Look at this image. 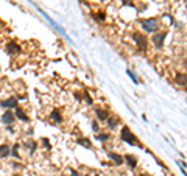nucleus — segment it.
<instances>
[{
  "mask_svg": "<svg viewBox=\"0 0 187 176\" xmlns=\"http://www.w3.org/2000/svg\"><path fill=\"white\" fill-rule=\"evenodd\" d=\"M186 66H187V59H186Z\"/></svg>",
  "mask_w": 187,
  "mask_h": 176,
  "instance_id": "b1692460",
  "label": "nucleus"
},
{
  "mask_svg": "<svg viewBox=\"0 0 187 176\" xmlns=\"http://www.w3.org/2000/svg\"><path fill=\"white\" fill-rule=\"evenodd\" d=\"M167 37V31H156V34L153 37H151V41H153V44H154V47H158V48H162V45H164V39Z\"/></svg>",
  "mask_w": 187,
  "mask_h": 176,
  "instance_id": "7ed1b4c3",
  "label": "nucleus"
},
{
  "mask_svg": "<svg viewBox=\"0 0 187 176\" xmlns=\"http://www.w3.org/2000/svg\"><path fill=\"white\" fill-rule=\"evenodd\" d=\"M11 154L10 153V147L8 145H0V158H8Z\"/></svg>",
  "mask_w": 187,
  "mask_h": 176,
  "instance_id": "f8f14e48",
  "label": "nucleus"
},
{
  "mask_svg": "<svg viewBox=\"0 0 187 176\" xmlns=\"http://www.w3.org/2000/svg\"><path fill=\"white\" fill-rule=\"evenodd\" d=\"M95 176H98V175H95Z\"/></svg>",
  "mask_w": 187,
  "mask_h": 176,
  "instance_id": "393cba45",
  "label": "nucleus"
},
{
  "mask_svg": "<svg viewBox=\"0 0 187 176\" xmlns=\"http://www.w3.org/2000/svg\"><path fill=\"white\" fill-rule=\"evenodd\" d=\"M120 139H122V140H125V142L129 143V145H137L136 136L133 134L131 131H129L128 126H123V128H122V131H120Z\"/></svg>",
  "mask_w": 187,
  "mask_h": 176,
  "instance_id": "f257e3e1",
  "label": "nucleus"
},
{
  "mask_svg": "<svg viewBox=\"0 0 187 176\" xmlns=\"http://www.w3.org/2000/svg\"><path fill=\"white\" fill-rule=\"evenodd\" d=\"M42 143L45 145V148H50V142H48L47 139H42Z\"/></svg>",
  "mask_w": 187,
  "mask_h": 176,
  "instance_id": "4be33fe9",
  "label": "nucleus"
},
{
  "mask_svg": "<svg viewBox=\"0 0 187 176\" xmlns=\"http://www.w3.org/2000/svg\"><path fill=\"white\" fill-rule=\"evenodd\" d=\"M140 25H142V28L148 33L158 31V20H156V19H143V20H140Z\"/></svg>",
  "mask_w": 187,
  "mask_h": 176,
  "instance_id": "f03ea898",
  "label": "nucleus"
},
{
  "mask_svg": "<svg viewBox=\"0 0 187 176\" xmlns=\"http://www.w3.org/2000/svg\"><path fill=\"white\" fill-rule=\"evenodd\" d=\"M123 159L126 160V164H128V167H129V168H136V165H137V160H136V158H134V156H131V154H126Z\"/></svg>",
  "mask_w": 187,
  "mask_h": 176,
  "instance_id": "9d476101",
  "label": "nucleus"
},
{
  "mask_svg": "<svg viewBox=\"0 0 187 176\" xmlns=\"http://www.w3.org/2000/svg\"><path fill=\"white\" fill-rule=\"evenodd\" d=\"M175 80H176V83L181 84V86H187V75L186 73H178Z\"/></svg>",
  "mask_w": 187,
  "mask_h": 176,
  "instance_id": "9b49d317",
  "label": "nucleus"
},
{
  "mask_svg": "<svg viewBox=\"0 0 187 176\" xmlns=\"http://www.w3.org/2000/svg\"><path fill=\"white\" fill-rule=\"evenodd\" d=\"M19 145H14V147H13V151H11V154H13L14 156V158H19Z\"/></svg>",
  "mask_w": 187,
  "mask_h": 176,
  "instance_id": "f3484780",
  "label": "nucleus"
},
{
  "mask_svg": "<svg viewBox=\"0 0 187 176\" xmlns=\"http://www.w3.org/2000/svg\"><path fill=\"white\" fill-rule=\"evenodd\" d=\"M117 123H119V120H117L116 117H109V118H108V126H109L111 129H114V128H116Z\"/></svg>",
  "mask_w": 187,
  "mask_h": 176,
  "instance_id": "dca6fc26",
  "label": "nucleus"
},
{
  "mask_svg": "<svg viewBox=\"0 0 187 176\" xmlns=\"http://www.w3.org/2000/svg\"><path fill=\"white\" fill-rule=\"evenodd\" d=\"M95 19H97V20H100V22H103V20H105V19H106V16H105V14H103V13H98L97 16H95Z\"/></svg>",
  "mask_w": 187,
  "mask_h": 176,
  "instance_id": "6ab92c4d",
  "label": "nucleus"
},
{
  "mask_svg": "<svg viewBox=\"0 0 187 176\" xmlns=\"http://www.w3.org/2000/svg\"><path fill=\"white\" fill-rule=\"evenodd\" d=\"M0 106L2 108H6V109H16L17 108V98H14V97H11L8 98V100H3L2 103H0Z\"/></svg>",
  "mask_w": 187,
  "mask_h": 176,
  "instance_id": "39448f33",
  "label": "nucleus"
},
{
  "mask_svg": "<svg viewBox=\"0 0 187 176\" xmlns=\"http://www.w3.org/2000/svg\"><path fill=\"white\" fill-rule=\"evenodd\" d=\"M78 143L81 145V147H84V148H90V147H92L90 140H89V139H86V137H81V139H78Z\"/></svg>",
  "mask_w": 187,
  "mask_h": 176,
  "instance_id": "2eb2a0df",
  "label": "nucleus"
},
{
  "mask_svg": "<svg viewBox=\"0 0 187 176\" xmlns=\"http://www.w3.org/2000/svg\"><path fill=\"white\" fill-rule=\"evenodd\" d=\"M108 156H109V159H112L114 162L117 164V165H120V164H123V160H125V159L122 158L120 154H116V153H112V151H109V153H108Z\"/></svg>",
  "mask_w": 187,
  "mask_h": 176,
  "instance_id": "1a4fd4ad",
  "label": "nucleus"
},
{
  "mask_svg": "<svg viewBox=\"0 0 187 176\" xmlns=\"http://www.w3.org/2000/svg\"><path fill=\"white\" fill-rule=\"evenodd\" d=\"M6 52H8L10 55H16V53L20 52V47H19V45H17L14 41H11V42H8V44H6Z\"/></svg>",
  "mask_w": 187,
  "mask_h": 176,
  "instance_id": "423d86ee",
  "label": "nucleus"
},
{
  "mask_svg": "<svg viewBox=\"0 0 187 176\" xmlns=\"http://www.w3.org/2000/svg\"><path fill=\"white\" fill-rule=\"evenodd\" d=\"M133 37H134V42L137 44V47H139V50H145L147 48V37L142 36L140 33H134L133 34Z\"/></svg>",
  "mask_w": 187,
  "mask_h": 176,
  "instance_id": "20e7f679",
  "label": "nucleus"
},
{
  "mask_svg": "<svg viewBox=\"0 0 187 176\" xmlns=\"http://www.w3.org/2000/svg\"><path fill=\"white\" fill-rule=\"evenodd\" d=\"M16 117L22 122H28V116H25V112L20 108H16Z\"/></svg>",
  "mask_w": 187,
  "mask_h": 176,
  "instance_id": "ddd939ff",
  "label": "nucleus"
},
{
  "mask_svg": "<svg viewBox=\"0 0 187 176\" xmlns=\"http://www.w3.org/2000/svg\"><path fill=\"white\" fill-rule=\"evenodd\" d=\"M126 72H128V75L131 76V80H133V81H134L136 84H139V81H137V78H136V76H134V73H133L131 70H126Z\"/></svg>",
  "mask_w": 187,
  "mask_h": 176,
  "instance_id": "aec40b11",
  "label": "nucleus"
},
{
  "mask_svg": "<svg viewBox=\"0 0 187 176\" xmlns=\"http://www.w3.org/2000/svg\"><path fill=\"white\" fill-rule=\"evenodd\" d=\"M84 98H86V103H87V105H92V98L89 97V94H87V92H84Z\"/></svg>",
  "mask_w": 187,
  "mask_h": 176,
  "instance_id": "412c9836",
  "label": "nucleus"
},
{
  "mask_svg": "<svg viewBox=\"0 0 187 176\" xmlns=\"http://www.w3.org/2000/svg\"><path fill=\"white\" fill-rule=\"evenodd\" d=\"M50 117H52L55 122H58V123H61V122H63V117H61V114H59L58 109H53L52 114H50Z\"/></svg>",
  "mask_w": 187,
  "mask_h": 176,
  "instance_id": "4468645a",
  "label": "nucleus"
},
{
  "mask_svg": "<svg viewBox=\"0 0 187 176\" xmlns=\"http://www.w3.org/2000/svg\"><path fill=\"white\" fill-rule=\"evenodd\" d=\"M97 139L100 140V142H105V140H108V139H109V136H108V134H98V136H97Z\"/></svg>",
  "mask_w": 187,
  "mask_h": 176,
  "instance_id": "a211bd4d",
  "label": "nucleus"
},
{
  "mask_svg": "<svg viewBox=\"0 0 187 176\" xmlns=\"http://www.w3.org/2000/svg\"><path fill=\"white\" fill-rule=\"evenodd\" d=\"M92 129H94L95 133L98 131V123H97V122H94V123H92Z\"/></svg>",
  "mask_w": 187,
  "mask_h": 176,
  "instance_id": "5701e85b",
  "label": "nucleus"
},
{
  "mask_svg": "<svg viewBox=\"0 0 187 176\" xmlns=\"http://www.w3.org/2000/svg\"><path fill=\"white\" fill-rule=\"evenodd\" d=\"M95 112H97V118H98V120H101V122H106V120L109 118L108 111H105V109L97 108V109H95Z\"/></svg>",
  "mask_w": 187,
  "mask_h": 176,
  "instance_id": "0eeeda50",
  "label": "nucleus"
},
{
  "mask_svg": "<svg viewBox=\"0 0 187 176\" xmlns=\"http://www.w3.org/2000/svg\"><path fill=\"white\" fill-rule=\"evenodd\" d=\"M2 122H3V123H8V125H11V123L14 122V114L11 112V111L6 109V112L2 116Z\"/></svg>",
  "mask_w": 187,
  "mask_h": 176,
  "instance_id": "6e6552de",
  "label": "nucleus"
}]
</instances>
